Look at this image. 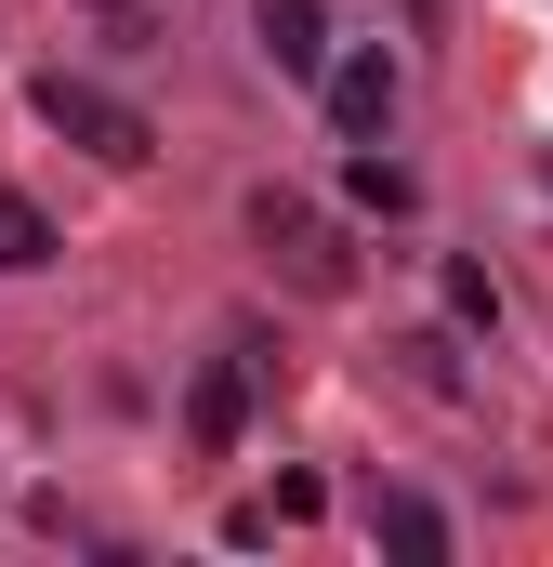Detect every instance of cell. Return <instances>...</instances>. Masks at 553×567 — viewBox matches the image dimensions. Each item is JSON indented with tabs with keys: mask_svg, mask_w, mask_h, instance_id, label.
Segmentation results:
<instances>
[{
	"mask_svg": "<svg viewBox=\"0 0 553 567\" xmlns=\"http://www.w3.org/2000/svg\"><path fill=\"white\" fill-rule=\"evenodd\" d=\"M251 251H264L303 303H343V290H356V238H343L316 198H290V185H251Z\"/></svg>",
	"mask_w": 553,
	"mask_h": 567,
	"instance_id": "1",
	"label": "cell"
},
{
	"mask_svg": "<svg viewBox=\"0 0 553 567\" xmlns=\"http://www.w3.org/2000/svg\"><path fill=\"white\" fill-rule=\"evenodd\" d=\"M40 120H53L66 145H93L106 172H145V158H158V120H145L133 93H106V80H66V66L40 80Z\"/></svg>",
	"mask_w": 553,
	"mask_h": 567,
	"instance_id": "2",
	"label": "cell"
},
{
	"mask_svg": "<svg viewBox=\"0 0 553 567\" xmlns=\"http://www.w3.org/2000/svg\"><path fill=\"white\" fill-rule=\"evenodd\" d=\"M316 93H330V120H343V133L369 145L383 120H396V53H383V40H356V53H330V80H316Z\"/></svg>",
	"mask_w": 553,
	"mask_h": 567,
	"instance_id": "3",
	"label": "cell"
},
{
	"mask_svg": "<svg viewBox=\"0 0 553 567\" xmlns=\"http://www.w3.org/2000/svg\"><path fill=\"white\" fill-rule=\"evenodd\" d=\"M185 435H198L211 462L251 435V370H238V357H198V383H185Z\"/></svg>",
	"mask_w": 553,
	"mask_h": 567,
	"instance_id": "4",
	"label": "cell"
},
{
	"mask_svg": "<svg viewBox=\"0 0 553 567\" xmlns=\"http://www.w3.org/2000/svg\"><path fill=\"white\" fill-rule=\"evenodd\" d=\"M251 40H264L276 80H330V13L316 0H251Z\"/></svg>",
	"mask_w": 553,
	"mask_h": 567,
	"instance_id": "5",
	"label": "cell"
},
{
	"mask_svg": "<svg viewBox=\"0 0 553 567\" xmlns=\"http://www.w3.org/2000/svg\"><path fill=\"white\" fill-rule=\"evenodd\" d=\"M369 528H383V555H409V567H448V515H435L421 488H383V502H369Z\"/></svg>",
	"mask_w": 553,
	"mask_h": 567,
	"instance_id": "6",
	"label": "cell"
},
{
	"mask_svg": "<svg viewBox=\"0 0 553 567\" xmlns=\"http://www.w3.org/2000/svg\"><path fill=\"white\" fill-rule=\"evenodd\" d=\"M40 265H53V212L0 185V278H40Z\"/></svg>",
	"mask_w": 553,
	"mask_h": 567,
	"instance_id": "7",
	"label": "cell"
},
{
	"mask_svg": "<svg viewBox=\"0 0 553 567\" xmlns=\"http://www.w3.org/2000/svg\"><path fill=\"white\" fill-rule=\"evenodd\" d=\"M396 370H409L421 396H461V343H448V330H409V343H396Z\"/></svg>",
	"mask_w": 553,
	"mask_h": 567,
	"instance_id": "8",
	"label": "cell"
},
{
	"mask_svg": "<svg viewBox=\"0 0 553 567\" xmlns=\"http://www.w3.org/2000/svg\"><path fill=\"white\" fill-rule=\"evenodd\" d=\"M93 27H106L119 53H158V27H171V0H93Z\"/></svg>",
	"mask_w": 553,
	"mask_h": 567,
	"instance_id": "9",
	"label": "cell"
},
{
	"mask_svg": "<svg viewBox=\"0 0 553 567\" xmlns=\"http://www.w3.org/2000/svg\"><path fill=\"white\" fill-rule=\"evenodd\" d=\"M343 198H356V212H409V172H396V158H356Z\"/></svg>",
	"mask_w": 553,
	"mask_h": 567,
	"instance_id": "10",
	"label": "cell"
},
{
	"mask_svg": "<svg viewBox=\"0 0 553 567\" xmlns=\"http://www.w3.org/2000/svg\"><path fill=\"white\" fill-rule=\"evenodd\" d=\"M448 317H461V330H501V290H488V265H448Z\"/></svg>",
	"mask_w": 553,
	"mask_h": 567,
	"instance_id": "11",
	"label": "cell"
},
{
	"mask_svg": "<svg viewBox=\"0 0 553 567\" xmlns=\"http://www.w3.org/2000/svg\"><path fill=\"white\" fill-rule=\"evenodd\" d=\"M330 515V475H276V528H316Z\"/></svg>",
	"mask_w": 553,
	"mask_h": 567,
	"instance_id": "12",
	"label": "cell"
}]
</instances>
